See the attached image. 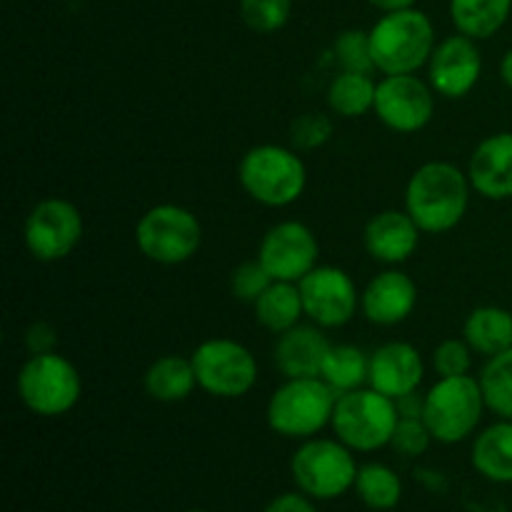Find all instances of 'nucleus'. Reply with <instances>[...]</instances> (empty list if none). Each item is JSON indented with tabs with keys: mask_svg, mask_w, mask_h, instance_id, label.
Wrapping results in <instances>:
<instances>
[{
	"mask_svg": "<svg viewBox=\"0 0 512 512\" xmlns=\"http://www.w3.org/2000/svg\"><path fill=\"white\" fill-rule=\"evenodd\" d=\"M335 403L338 393L323 378H285L270 395L265 420L280 438L310 440L328 428Z\"/></svg>",
	"mask_w": 512,
	"mask_h": 512,
	"instance_id": "nucleus-4",
	"label": "nucleus"
},
{
	"mask_svg": "<svg viewBox=\"0 0 512 512\" xmlns=\"http://www.w3.org/2000/svg\"><path fill=\"white\" fill-rule=\"evenodd\" d=\"M333 60L340 70H353V73H378L373 60V45H370V30L348 28L335 35L333 40Z\"/></svg>",
	"mask_w": 512,
	"mask_h": 512,
	"instance_id": "nucleus-30",
	"label": "nucleus"
},
{
	"mask_svg": "<svg viewBox=\"0 0 512 512\" xmlns=\"http://www.w3.org/2000/svg\"><path fill=\"white\" fill-rule=\"evenodd\" d=\"M418 305V285L408 273L388 268L373 275L360 293V313L378 328H395L413 315Z\"/></svg>",
	"mask_w": 512,
	"mask_h": 512,
	"instance_id": "nucleus-17",
	"label": "nucleus"
},
{
	"mask_svg": "<svg viewBox=\"0 0 512 512\" xmlns=\"http://www.w3.org/2000/svg\"><path fill=\"white\" fill-rule=\"evenodd\" d=\"M255 320L260 328L268 333L280 335L285 330L295 328L303 323L305 308H303V295H300L298 283H283V280H273L270 288L265 290L253 305Z\"/></svg>",
	"mask_w": 512,
	"mask_h": 512,
	"instance_id": "nucleus-24",
	"label": "nucleus"
},
{
	"mask_svg": "<svg viewBox=\"0 0 512 512\" xmlns=\"http://www.w3.org/2000/svg\"><path fill=\"white\" fill-rule=\"evenodd\" d=\"M473 355L475 353L468 345V340L448 338L435 345L433 355H430V365H433L438 378H458V375H470Z\"/></svg>",
	"mask_w": 512,
	"mask_h": 512,
	"instance_id": "nucleus-32",
	"label": "nucleus"
},
{
	"mask_svg": "<svg viewBox=\"0 0 512 512\" xmlns=\"http://www.w3.org/2000/svg\"><path fill=\"white\" fill-rule=\"evenodd\" d=\"M373 8L383 10V13H393V10H405V8H415L418 0H368Z\"/></svg>",
	"mask_w": 512,
	"mask_h": 512,
	"instance_id": "nucleus-38",
	"label": "nucleus"
},
{
	"mask_svg": "<svg viewBox=\"0 0 512 512\" xmlns=\"http://www.w3.org/2000/svg\"><path fill=\"white\" fill-rule=\"evenodd\" d=\"M83 228V215L70 200L45 198L25 215V250L40 263H58L78 248L83 240Z\"/></svg>",
	"mask_w": 512,
	"mask_h": 512,
	"instance_id": "nucleus-11",
	"label": "nucleus"
},
{
	"mask_svg": "<svg viewBox=\"0 0 512 512\" xmlns=\"http://www.w3.org/2000/svg\"><path fill=\"white\" fill-rule=\"evenodd\" d=\"M270 283H273V278H270V273L263 268V263L258 258L248 260V263H240L230 273V293L240 303L255 305L260 295L270 288Z\"/></svg>",
	"mask_w": 512,
	"mask_h": 512,
	"instance_id": "nucleus-34",
	"label": "nucleus"
},
{
	"mask_svg": "<svg viewBox=\"0 0 512 512\" xmlns=\"http://www.w3.org/2000/svg\"><path fill=\"white\" fill-rule=\"evenodd\" d=\"M500 80L505 83V88L512 90V48L505 50L503 60H500Z\"/></svg>",
	"mask_w": 512,
	"mask_h": 512,
	"instance_id": "nucleus-39",
	"label": "nucleus"
},
{
	"mask_svg": "<svg viewBox=\"0 0 512 512\" xmlns=\"http://www.w3.org/2000/svg\"><path fill=\"white\" fill-rule=\"evenodd\" d=\"M135 245L140 255L158 265H183L203 245V225L193 210L175 203L153 205L135 223Z\"/></svg>",
	"mask_w": 512,
	"mask_h": 512,
	"instance_id": "nucleus-8",
	"label": "nucleus"
},
{
	"mask_svg": "<svg viewBox=\"0 0 512 512\" xmlns=\"http://www.w3.org/2000/svg\"><path fill=\"white\" fill-rule=\"evenodd\" d=\"M198 388L220 400H238L258 383V360L243 343L230 338L203 340L190 355Z\"/></svg>",
	"mask_w": 512,
	"mask_h": 512,
	"instance_id": "nucleus-10",
	"label": "nucleus"
},
{
	"mask_svg": "<svg viewBox=\"0 0 512 512\" xmlns=\"http://www.w3.org/2000/svg\"><path fill=\"white\" fill-rule=\"evenodd\" d=\"M375 90L378 80L370 73H353V70H340L328 85V108L340 118H360L365 113H373Z\"/></svg>",
	"mask_w": 512,
	"mask_h": 512,
	"instance_id": "nucleus-26",
	"label": "nucleus"
},
{
	"mask_svg": "<svg viewBox=\"0 0 512 512\" xmlns=\"http://www.w3.org/2000/svg\"><path fill=\"white\" fill-rule=\"evenodd\" d=\"M400 420L398 400L378 393L375 388H358L338 395L333 428L335 438L353 453H375L388 448Z\"/></svg>",
	"mask_w": 512,
	"mask_h": 512,
	"instance_id": "nucleus-6",
	"label": "nucleus"
},
{
	"mask_svg": "<svg viewBox=\"0 0 512 512\" xmlns=\"http://www.w3.org/2000/svg\"><path fill=\"white\" fill-rule=\"evenodd\" d=\"M333 120L325 113H303L290 123V145L298 153L318 150L333 138Z\"/></svg>",
	"mask_w": 512,
	"mask_h": 512,
	"instance_id": "nucleus-33",
	"label": "nucleus"
},
{
	"mask_svg": "<svg viewBox=\"0 0 512 512\" xmlns=\"http://www.w3.org/2000/svg\"><path fill=\"white\" fill-rule=\"evenodd\" d=\"M470 185L485 200L512 198V133H493L480 140L468 163Z\"/></svg>",
	"mask_w": 512,
	"mask_h": 512,
	"instance_id": "nucleus-20",
	"label": "nucleus"
},
{
	"mask_svg": "<svg viewBox=\"0 0 512 512\" xmlns=\"http://www.w3.org/2000/svg\"><path fill=\"white\" fill-rule=\"evenodd\" d=\"M298 285L305 318L323 330L343 328L358 315V285L338 265H315Z\"/></svg>",
	"mask_w": 512,
	"mask_h": 512,
	"instance_id": "nucleus-13",
	"label": "nucleus"
},
{
	"mask_svg": "<svg viewBox=\"0 0 512 512\" xmlns=\"http://www.w3.org/2000/svg\"><path fill=\"white\" fill-rule=\"evenodd\" d=\"M263 512H318V508L313 505V498L298 490V493H283L273 498Z\"/></svg>",
	"mask_w": 512,
	"mask_h": 512,
	"instance_id": "nucleus-37",
	"label": "nucleus"
},
{
	"mask_svg": "<svg viewBox=\"0 0 512 512\" xmlns=\"http://www.w3.org/2000/svg\"><path fill=\"white\" fill-rule=\"evenodd\" d=\"M425 378V360L415 345L390 340L370 355L368 385L393 400H405L418 393Z\"/></svg>",
	"mask_w": 512,
	"mask_h": 512,
	"instance_id": "nucleus-16",
	"label": "nucleus"
},
{
	"mask_svg": "<svg viewBox=\"0 0 512 512\" xmlns=\"http://www.w3.org/2000/svg\"><path fill=\"white\" fill-rule=\"evenodd\" d=\"M463 338L475 355L493 358L512 348V313L500 305H480L470 310L463 325Z\"/></svg>",
	"mask_w": 512,
	"mask_h": 512,
	"instance_id": "nucleus-23",
	"label": "nucleus"
},
{
	"mask_svg": "<svg viewBox=\"0 0 512 512\" xmlns=\"http://www.w3.org/2000/svg\"><path fill=\"white\" fill-rule=\"evenodd\" d=\"M358 468L353 450L338 438L303 440L290 458L293 483L313 500H335L353 490Z\"/></svg>",
	"mask_w": 512,
	"mask_h": 512,
	"instance_id": "nucleus-9",
	"label": "nucleus"
},
{
	"mask_svg": "<svg viewBox=\"0 0 512 512\" xmlns=\"http://www.w3.org/2000/svg\"><path fill=\"white\" fill-rule=\"evenodd\" d=\"M185 512H205V510H185Z\"/></svg>",
	"mask_w": 512,
	"mask_h": 512,
	"instance_id": "nucleus-40",
	"label": "nucleus"
},
{
	"mask_svg": "<svg viewBox=\"0 0 512 512\" xmlns=\"http://www.w3.org/2000/svg\"><path fill=\"white\" fill-rule=\"evenodd\" d=\"M380 123L400 135H413L428 128L435 115V90L428 80L410 75H383L375 90V108Z\"/></svg>",
	"mask_w": 512,
	"mask_h": 512,
	"instance_id": "nucleus-12",
	"label": "nucleus"
},
{
	"mask_svg": "<svg viewBox=\"0 0 512 512\" xmlns=\"http://www.w3.org/2000/svg\"><path fill=\"white\" fill-rule=\"evenodd\" d=\"M478 380L490 413L512 420V348L485 360Z\"/></svg>",
	"mask_w": 512,
	"mask_h": 512,
	"instance_id": "nucleus-29",
	"label": "nucleus"
},
{
	"mask_svg": "<svg viewBox=\"0 0 512 512\" xmlns=\"http://www.w3.org/2000/svg\"><path fill=\"white\" fill-rule=\"evenodd\" d=\"M320 243L300 220H280L263 235L258 260L273 280L300 283L318 265Z\"/></svg>",
	"mask_w": 512,
	"mask_h": 512,
	"instance_id": "nucleus-14",
	"label": "nucleus"
},
{
	"mask_svg": "<svg viewBox=\"0 0 512 512\" xmlns=\"http://www.w3.org/2000/svg\"><path fill=\"white\" fill-rule=\"evenodd\" d=\"M375 70L383 75H410L425 68L435 50L433 20L418 8L393 10L370 28Z\"/></svg>",
	"mask_w": 512,
	"mask_h": 512,
	"instance_id": "nucleus-3",
	"label": "nucleus"
},
{
	"mask_svg": "<svg viewBox=\"0 0 512 512\" xmlns=\"http://www.w3.org/2000/svg\"><path fill=\"white\" fill-rule=\"evenodd\" d=\"M420 235H423V230L410 218L408 210L388 208L375 213L365 223L363 245L375 263L395 268V265H403L405 260L413 258L420 245Z\"/></svg>",
	"mask_w": 512,
	"mask_h": 512,
	"instance_id": "nucleus-18",
	"label": "nucleus"
},
{
	"mask_svg": "<svg viewBox=\"0 0 512 512\" xmlns=\"http://www.w3.org/2000/svg\"><path fill=\"white\" fill-rule=\"evenodd\" d=\"M15 390L25 408L40 418L68 415L83 395V380L78 368L65 355H28L18 370Z\"/></svg>",
	"mask_w": 512,
	"mask_h": 512,
	"instance_id": "nucleus-7",
	"label": "nucleus"
},
{
	"mask_svg": "<svg viewBox=\"0 0 512 512\" xmlns=\"http://www.w3.org/2000/svg\"><path fill=\"white\" fill-rule=\"evenodd\" d=\"M425 68H428V83L433 85L435 95L445 100L465 98L473 93L483 75V55H480L478 40L463 33L448 35L435 45Z\"/></svg>",
	"mask_w": 512,
	"mask_h": 512,
	"instance_id": "nucleus-15",
	"label": "nucleus"
},
{
	"mask_svg": "<svg viewBox=\"0 0 512 512\" xmlns=\"http://www.w3.org/2000/svg\"><path fill=\"white\" fill-rule=\"evenodd\" d=\"M370 355L363 348L350 343H333L325 355L323 373L320 378L330 385L338 395L350 393L368 385Z\"/></svg>",
	"mask_w": 512,
	"mask_h": 512,
	"instance_id": "nucleus-27",
	"label": "nucleus"
},
{
	"mask_svg": "<svg viewBox=\"0 0 512 512\" xmlns=\"http://www.w3.org/2000/svg\"><path fill=\"white\" fill-rule=\"evenodd\" d=\"M470 463L490 483H512V420L500 418L475 435Z\"/></svg>",
	"mask_w": 512,
	"mask_h": 512,
	"instance_id": "nucleus-21",
	"label": "nucleus"
},
{
	"mask_svg": "<svg viewBox=\"0 0 512 512\" xmlns=\"http://www.w3.org/2000/svg\"><path fill=\"white\" fill-rule=\"evenodd\" d=\"M468 170L448 160L423 163L405 185V210L428 235L450 233L463 223L470 208Z\"/></svg>",
	"mask_w": 512,
	"mask_h": 512,
	"instance_id": "nucleus-1",
	"label": "nucleus"
},
{
	"mask_svg": "<svg viewBox=\"0 0 512 512\" xmlns=\"http://www.w3.org/2000/svg\"><path fill=\"white\" fill-rule=\"evenodd\" d=\"M353 490L370 510H393L403 500V480L385 463L360 465Z\"/></svg>",
	"mask_w": 512,
	"mask_h": 512,
	"instance_id": "nucleus-28",
	"label": "nucleus"
},
{
	"mask_svg": "<svg viewBox=\"0 0 512 512\" xmlns=\"http://www.w3.org/2000/svg\"><path fill=\"white\" fill-rule=\"evenodd\" d=\"M512 0H450L455 30L473 40H488L508 23Z\"/></svg>",
	"mask_w": 512,
	"mask_h": 512,
	"instance_id": "nucleus-25",
	"label": "nucleus"
},
{
	"mask_svg": "<svg viewBox=\"0 0 512 512\" xmlns=\"http://www.w3.org/2000/svg\"><path fill=\"white\" fill-rule=\"evenodd\" d=\"M330 345L333 343L320 325L298 323L278 335L273 363L283 378H320Z\"/></svg>",
	"mask_w": 512,
	"mask_h": 512,
	"instance_id": "nucleus-19",
	"label": "nucleus"
},
{
	"mask_svg": "<svg viewBox=\"0 0 512 512\" xmlns=\"http://www.w3.org/2000/svg\"><path fill=\"white\" fill-rule=\"evenodd\" d=\"M430 443H433V435L420 415H400L390 448L398 450L405 458H418L430 448Z\"/></svg>",
	"mask_w": 512,
	"mask_h": 512,
	"instance_id": "nucleus-35",
	"label": "nucleus"
},
{
	"mask_svg": "<svg viewBox=\"0 0 512 512\" xmlns=\"http://www.w3.org/2000/svg\"><path fill=\"white\" fill-rule=\"evenodd\" d=\"M238 180L255 203L265 208H288L303 198L308 168L295 148L263 143L245 150L238 163Z\"/></svg>",
	"mask_w": 512,
	"mask_h": 512,
	"instance_id": "nucleus-2",
	"label": "nucleus"
},
{
	"mask_svg": "<svg viewBox=\"0 0 512 512\" xmlns=\"http://www.w3.org/2000/svg\"><path fill=\"white\" fill-rule=\"evenodd\" d=\"M240 18L253 33L270 35L285 28L293 13V0H240Z\"/></svg>",
	"mask_w": 512,
	"mask_h": 512,
	"instance_id": "nucleus-31",
	"label": "nucleus"
},
{
	"mask_svg": "<svg viewBox=\"0 0 512 512\" xmlns=\"http://www.w3.org/2000/svg\"><path fill=\"white\" fill-rule=\"evenodd\" d=\"M143 388L155 403H183L198 388L193 360L183 355H160L143 375Z\"/></svg>",
	"mask_w": 512,
	"mask_h": 512,
	"instance_id": "nucleus-22",
	"label": "nucleus"
},
{
	"mask_svg": "<svg viewBox=\"0 0 512 512\" xmlns=\"http://www.w3.org/2000/svg\"><path fill=\"white\" fill-rule=\"evenodd\" d=\"M58 348V333L50 323L45 320H35L28 330H25V350L30 355H45L55 353Z\"/></svg>",
	"mask_w": 512,
	"mask_h": 512,
	"instance_id": "nucleus-36",
	"label": "nucleus"
},
{
	"mask_svg": "<svg viewBox=\"0 0 512 512\" xmlns=\"http://www.w3.org/2000/svg\"><path fill=\"white\" fill-rule=\"evenodd\" d=\"M485 405L480 380L473 375L438 378L433 388L423 395L420 418L428 425L430 435L440 445H458L478 433Z\"/></svg>",
	"mask_w": 512,
	"mask_h": 512,
	"instance_id": "nucleus-5",
	"label": "nucleus"
}]
</instances>
